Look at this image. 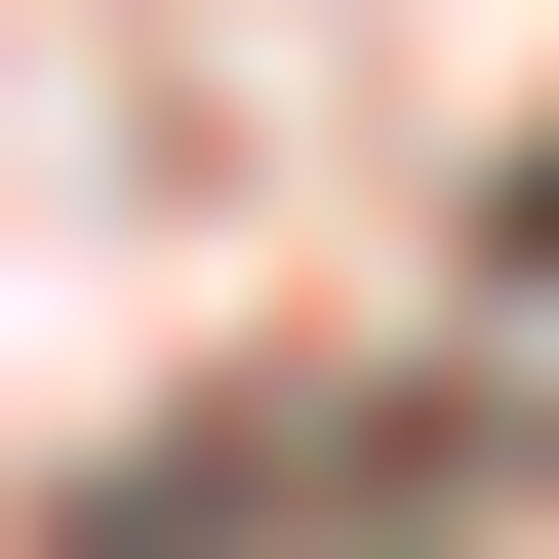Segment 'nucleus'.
Wrapping results in <instances>:
<instances>
[{"instance_id":"nucleus-1","label":"nucleus","mask_w":559,"mask_h":559,"mask_svg":"<svg viewBox=\"0 0 559 559\" xmlns=\"http://www.w3.org/2000/svg\"><path fill=\"white\" fill-rule=\"evenodd\" d=\"M520 240H559V200H520Z\"/></svg>"}]
</instances>
